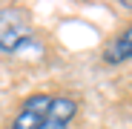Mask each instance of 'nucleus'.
Masks as SVG:
<instances>
[{
  "instance_id": "obj_3",
  "label": "nucleus",
  "mask_w": 132,
  "mask_h": 129,
  "mask_svg": "<svg viewBox=\"0 0 132 129\" xmlns=\"http://www.w3.org/2000/svg\"><path fill=\"white\" fill-rule=\"evenodd\" d=\"M75 112H78V103H75L72 98H63V95L52 98L49 118H46V126H43V129H66L69 121L75 118Z\"/></svg>"
},
{
  "instance_id": "obj_4",
  "label": "nucleus",
  "mask_w": 132,
  "mask_h": 129,
  "mask_svg": "<svg viewBox=\"0 0 132 129\" xmlns=\"http://www.w3.org/2000/svg\"><path fill=\"white\" fill-rule=\"evenodd\" d=\"M129 40H132V32L123 29V35L115 37V43L106 49V60L109 63H121V60H129Z\"/></svg>"
},
{
  "instance_id": "obj_1",
  "label": "nucleus",
  "mask_w": 132,
  "mask_h": 129,
  "mask_svg": "<svg viewBox=\"0 0 132 129\" xmlns=\"http://www.w3.org/2000/svg\"><path fill=\"white\" fill-rule=\"evenodd\" d=\"M32 37V23L23 9L0 6V52H14Z\"/></svg>"
},
{
  "instance_id": "obj_2",
  "label": "nucleus",
  "mask_w": 132,
  "mask_h": 129,
  "mask_svg": "<svg viewBox=\"0 0 132 129\" xmlns=\"http://www.w3.org/2000/svg\"><path fill=\"white\" fill-rule=\"evenodd\" d=\"M49 106H52V95H32L23 103L20 115L14 118L12 129H43L49 118Z\"/></svg>"
}]
</instances>
